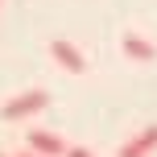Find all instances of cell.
Returning <instances> with one entry per match:
<instances>
[{
    "label": "cell",
    "mask_w": 157,
    "mask_h": 157,
    "mask_svg": "<svg viewBox=\"0 0 157 157\" xmlns=\"http://www.w3.org/2000/svg\"><path fill=\"white\" fill-rule=\"evenodd\" d=\"M46 108H50V95L41 91V87H33V91H21V95H13V99L4 103V120L8 124H21V120L37 116V112H46Z\"/></svg>",
    "instance_id": "1"
},
{
    "label": "cell",
    "mask_w": 157,
    "mask_h": 157,
    "mask_svg": "<svg viewBox=\"0 0 157 157\" xmlns=\"http://www.w3.org/2000/svg\"><path fill=\"white\" fill-rule=\"evenodd\" d=\"M50 54H54V62L62 66V71H71V75H83L87 71V58L78 54V46H71L66 37H54V41H50Z\"/></svg>",
    "instance_id": "2"
},
{
    "label": "cell",
    "mask_w": 157,
    "mask_h": 157,
    "mask_svg": "<svg viewBox=\"0 0 157 157\" xmlns=\"http://www.w3.org/2000/svg\"><path fill=\"white\" fill-rule=\"evenodd\" d=\"M29 149L37 157H66L71 145H66L58 132H50V128H33V132H29Z\"/></svg>",
    "instance_id": "3"
},
{
    "label": "cell",
    "mask_w": 157,
    "mask_h": 157,
    "mask_svg": "<svg viewBox=\"0 0 157 157\" xmlns=\"http://www.w3.org/2000/svg\"><path fill=\"white\" fill-rule=\"evenodd\" d=\"M153 149H157V124L141 128V132H136L132 141H124V145H120V153H116V157H149Z\"/></svg>",
    "instance_id": "4"
},
{
    "label": "cell",
    "mask_w": 157,
    "mask_h": 157,
    "mask_svg": "<svg viewBox=\"0 0 157 157\" xmlns=\"http://www.w3.org/2000/svg\"><path fill=\"white\" fill-rule=\"evenodd\" d=\"M124 54L136 58V62H149V58H157V50H153L145 37H136V33H124Z\"/></svg>",
    "instance_id": "5"
},
{
    "label": "cell",
    "mask_w": 157,
    "mask_h": 157,
    "mask_svg": "<svg viewBox=\"0 0 157 157\" xmlns=\"http://www.w3.org/2000/svg\"><path fill=\"white\" fill-rule=\"evenodd\" d=\"M66 157H95L91 149H78V145H71V149H66Z\"/></svg>",
    "instance_id": "6"
},
{
    "label": "cell",
    "mask_w": 157,
    "mask_h": 157,
    "mask_svg": "<svg viewBox=\"0 0 157 157\" xmlns=\"http://www.w3.org/2000/svg\"><path fill=\"white\" fill-rule=\"evenodd\" d=\"M17 157H37V153H33V149H29V153H17Z\"/></svg>",
    "instance_id": "7"
},
{
    "label": "cell",
    "mask_w": 157,
    "mask_h": 157,
    "mask_svg": "<svg viewBox=\"0 0 157 157\" xmlns=\"http://www.w3.org/2000/svg\"><path fill=\"white\" fill-rule=\"evenodd\" d=\"M0 157H13V153H0Z\"/></svg>",
    "instance_id": "8"
}]
</instances>
